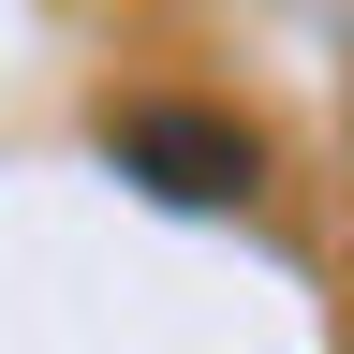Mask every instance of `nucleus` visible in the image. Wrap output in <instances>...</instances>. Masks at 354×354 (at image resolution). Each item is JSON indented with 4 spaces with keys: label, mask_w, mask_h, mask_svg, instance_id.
Masks as SVG:
<instances>
[{
    "label": "nucleus",
    "mask_w": 354,
    "mask_h": 354,
    "mask_svg": "<svg viewBox=\"0 0 354 354\" xmlns=\"http://www.w3.org/2000/svg\"><path fill=\"white\" fill-rule=\"evenodd\" d=\"M104 162L162 207H251L266 177V133L221 118V104H104Z\"/></svg>",
    "instance_id": "1"
}]
</instances>
